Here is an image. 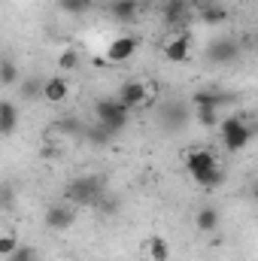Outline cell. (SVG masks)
Instances as JSON below:
<instances>
[{
    "label": "cell",
    "mask_w": 258,
    "mask_h": 261,
    "mask_svg": "<svg viewBox=\"0 0 258 261\" xmlns=\"http://www.w3.org/2000/svg\"><path fill=\"white\" fill-rule=\"evenodd\" d=\"M186 170L200 189H219L225 182V170L219 164V158L210 149H192L186 152Z\"/></svg>",
    "instance_id": "6da1fadb"
},
{
    "label": "cell",
    "mask_w": 258,
    "mask_h": 261,
    "mask_svg": "<svg viewBox=\"0 0 258 261\" xmlns=\"http://www.w3.org/2000/svg\"><path fill=\"white\" fill-rule=\"evenodd\" d=\"M219 134H222V146H225L228 152H243V149L252 143L255 128H252L246 119H240V116H228V119H222Z\"/></svg>",
    "instance_id": "7a4b0ae2"
},
{
    "label": "cell",
    "mask_w": 258,
    "mask_h": 261,
    "mask_svg": "<svg viewBox=\"0 0 258 261\" xmlns=\"http://www.w3.org/2000/svg\"><path fill=\"white\" fill-rule=\"evenodd\" d=\"M94 116H97V125L104 130H110L113 137L128 128V119H131V113L119 103V100H113V97H100V100L94 103Z\"/></svg>",
    "instance_id": "3957f363"
},
{
    "label": "cell",
    "mask_w": 258,
    "mask_h": 261,
    "mask_svg": "<svg viewBox=\"0 0 258 261\" xmlns=\"http://www.w3.org/2000/svg\"><path fill=\"white\" fill-rule=\"evenodd\" d=\"M67 197L73 203H82V206H100L104 200V179L100 176H79L70 182Z\"/></svg>",
    "instance_id": "277c9868"
},
{
    "label": "cell",
    "mask_w": 258,
    "mask_h": 261,
    "mask_svg": "<svg viewBox=\"0 0 258 261\" xmlns=\"http://www.w3.org/2000/svg\"><path fill=\"white\" fill-rule=\"evenodd\" d=\"M137 49H140V37H134V34L119 37V40H113V43L107 46L104 61H107V64H125V61H131V58L137 55Z\"/></svg>",
    "instance_id": "5b68a950"
},
{
    "label": "cell",
    "mask_w": 258,
    "mask_h": 261,
    "mask_svg": "<svg viewBox=\"0 0 258 261\" xmlns=\"http://www.w3.org/2000/svg\"><path fill=\"white\" fill-rule=\"evenodd\" d=\"M207 58H210L213 64H231V61L240 58V43H237L234 37L213 40V43L207 46Z\"/></svg>",
    "instance_id": "8992f818"
},
{
    "label": "cell",
    "mask_w": 258,
    "mask_h": 261,
    "mask_svg": "<svg viewBox=\"0 0 258 261\" xmlns=\"http://www.w3.org/2000/svg\"><path fill=\"white\" fill-rule=\"evenodd\" d=\"M125 110H137V107H146L149 103V94H146V82H140V79H128V82H122V88H119V97H116Z\"/></svg>",
    "instance_id": "52a82bcc"
},
{
    "label": "cell",
    "mask_w": 258,
    "mask_h": 261,
    "mask_svg": "<svg viewBox=\"0 0 258 261\" xmlns=\"http://www.w3.org/2000/svg\"><path fill=\"white\" fill-rule=\"evenodd\" d=\"M161 52H164V58H167L170 64H183V61H189V55H192V34H176V37L164 40Z\"/></svg>",
    "instance_id": "ba28073f"
},
{
    "label": "cell",
    "mask_w": 258,
    "mask_h": 261,
    "mask_svg": "<svg viewBox=\"0 0 258 261\" xmlns=\"http://www.w3.org/2000/svg\"><path fill=\"white\" fill-rule=\"evenodd\" d=\"M73 222H76V210L70 203H52L46 210V228L49 231H67V228H73Z\"/></svg>",
    "instance_id": "9c48e42d"
},
{
    "label": "cell",
    "mask_w": 258,
    "mask_h": 261,
    "mask_svg": "<svg viewBox=\"0 0 258 261\" xmlns=\"http://www.w3.org/2000/svg\"><path fill=\"white\" fill-rule=\"evenodd\" d=\"M67 94H70V82H67L64 76H49V79H43L40 97H43L46 103H64Z\"/></svg>",
    "instance_id": "30bf717a"
},
{
    "label": "cell",
    "mask_w": 258,
    "mask_h": 261,
    "mask_svg": "<svg viewBox=\"0 0 258 261\" xmlns=\"http://www.w3.org/2000/svg\"><path fill=\"white\" fill-rule=\"evenodd\" d=\"M18 122H21L18 107L12 100H0V137H12L18 130Z\"/></svg>",
    "instance_id": "8fae6325"
},
{
    "label": "cell",
    "mask_w": 258,
    "mask_h": 261,
    "mask_svg": "<svg viewBox=\"0 0 258 261\" xmlns=\"http://www.w3.org/2000/svg\"><path fill=\"white\" fill-rule=\"evenodd\" d=\"M231 97L228 94H222V91H194L192 94V107L194 110H219V107H225Z\"/></svg>",
    "instance_id": "7c38bea8"
},
{
    "label": "cell",
    "mask_w": 258,
    "mask_h": 261,
    "mask_svg": "<svg viewBox=\"0 0 258 261\" xmlns=\"http://www.w3.org/2000/svg\"><path fill=\"white\" fill-rule=\"evenodd\" d=\"M183 122H186V103H164L161 107V125L170 134L183 128Z\"/></svg>",
    "instance_id": "4fadbf2b"
},
{
    "label": "cell",
    "mask_w": 258,
    "mask_h": 261,
    "mask_svg": "<svg viewBox=\"0 0 258 261\" xmlns=\"http://www.w3.org/2000/svg\"><path fill=\"white\" fill-rule=\"evenodd\" d=\"M219 225H222V216H219L216 206H203V210H197V216H194V228H197L200 234H213V231H219Z\"/></svg>",
    "instance_id": "5bb4252c"
},
{
    "label": "cell",
    "mask_w": 258,
    "mask_h": 261,
    "mask_svg": "<svg viewBox=\"0 0 258 261\" xmlns=\"http://www.w3.org/2000/svg\"><path fill=\"white\" fill-rule=\"evenodd\" d=\"M197 12H200V21L210 24V28H219V24L228 21V6H222V3H210V0H207Z\"/></svg>",
    "instance_id": "9a60e30c"
},
{
    "label": "cell",
    "mask_w": 258,
    "mask_h": 261,
    "mask_svg": "<svg viewBox=\"0 0 258 261\" xmlns=\"http://www.w3.org/2000/svg\"><path fill=\"white\" fill-rule=\"evenodd\" d=\"M143 252L149 255V261H170V243L155 234V237H149L143 243Z\"/></svg>",
    "instance_id": "2e32d148"
},
{
    "label": "cell",
    "mask_w": 258,
    "mask_h": 261,
    "mask_svg": "<svg viewBox=\"0 0 258 261\" xmlns=\"http://www.w3.org/2000/svg\"><path fill=\"white\" fill-rule=\"evenodd\" d=\"M110 12H113V18H119V21H137V15H140V3L137 0H113L110 3Z\"/></svg>",
    "instance_id": "e0dca14e"
},
{
    "label": "cell",
    "mask_w": 258,
    "mask_h": 261,
    "mask_svg": "<svg viewBox=\"0 0 258 261\" xmlns=\"http://www.w3.org/2000/svg\"><path fill=\"white\" fill-rule=\"evenodd\" d=\"M186 12H189L186 0H167V3L161 6V15H164L167 24H183V21H186Z\"/></svg>",
    "instance_id": "ac0fdd59"
},
{
    "label": "cell",
    "mask_w": 258,
    "mask_h": 261,
    "mask_svg": "<svg viewBox=\"0 0 258 261\" xmlns=\"http://www.w3.org/2000/svg\"><path fill=\"white\" fill-rule=\"evenodd\" d=\"M18 79H21V73H18L15 61L0 58V85H3V88H9V85H18Z\"/></svg>",
    "instance_id": "d6986e66"
},
{
    "label": "cell",
    "mask_w": 258,
    "mask_h": 261,
    "mask_svg": "<svg viewBox=\"0 0 258 261\" xmlns=\"http://www.w3.org/2000/svg\"><path fill=\"white\" fill-rule=\"evenodd\" d=\"M58 3H61V9H64L67 15H82V12L91 9L94 0H58Z\"/></svg>",
    "instance_id": "ffe728a7"
},
{
    "label": "cell",
    "mask_w": 258,
    "mask_h": 261,
    "mask_svg": "<svg viewBox=\"0 0 258 261\" xmlns=\"http://www.w3.org/2000/svg\"><path fill=\"white\" fill-rule=\"evenodd\" d=\"M40 88H43L40 79H18V91H21V97H28V100L40 97Z\"/></svg>",
    "instance_id": "44dd1931"
},
{
    "label": "cell",
    "mask_w": 258,
    "mask_h": 261,
    "mask_svg": "<svg viewBox=\"0 0 258 261\" xmlns=\"http://www.w3.org/2000/svg\"><path fill=\"white\" fill-rule=\"evenodd\" d=\"M6 261H37V249H34V246H21V243H18V246L6 255Z\"/></svg>",
    "instance_id": "7402d4cb"
},
{
    "label": "cell",
    "mask_w": 258,
    "mask_h": 261,
    "mask_svg": "<svg viewBox=\"0 0 258 261\" xmlns=\"http://www.w3.org/2000/svg\"><path fill=\"white\" fill-rule=\"evenodd\" d=\"M58 67H61V70H76V67H79V52H76V49H64V52H61V55H58Z\"/></svg>",
    "instance_id": "603a6c76"
},
{
    "label": "cell",
    "mask_w": 258,
    "mask_h": 261,
    "mask_svg": "<svg viewBox=\"0 0 258 261\" xmlns=\"http://www.w3.org/2000/svg\"><path fill=\"white\" fill-rule=\"evenodd\" d=\"M85 137H88L91 143H110V140H113V134L104 130L100 125H97V128H85Z\"/></svg>",
    "instance_id": "cb8c5ba5"
},
{
    "label": "cell",
    "mask_w": 258,
    "mask_h": 261,
    "mask_svg": "<svg viewBox=\"0 0 258 261\" xmlns=\"http://www.w3.org/2000/svg\"><path fill=\"white\" fill-rule=\"evenodd\" d=\"M15 246H18V237H12V234H0V258H6Z\"/></svg>",
    "instance_id": "d4e9b609"
},
{
    "label": "cell",
    "mask_w": 258,
    "mask_h": 261,
    "mask_svg": "<svg viewBox=\"0 0 258 261\" xmlns=\"http://www.w3.org/2000/svg\"><path fill=\"white\" fill-rule=\"evenodd\" d=\"M15 203V189L12 186H0V210H9Z\"/></svg>",
    "instance_id": "484cf974"
},
{
    "label": "cell",
    "mask_w": 258,
    "mask_h": 261,
    "mask_svg": "<svg viewBox=\"0 0 258 261\" xmlns=\"http://www.w3.org/2000/svg\"><path fill=\"white\" fill-rule=\"evenodd\" d=\"M197 122L203 125V128H213L219 119H216V110H197Z\"/></svg>",
    "instance_id": "4316f807"
},
{
    "label": "cell",
    "mask_w": 258,
    "mask_h": 261,
    "mask_svg": "<svg viewBox=\"0 0 258 261\" xmlns=\"http://www.w3.org/2000/svg\"><path fill=\"white\" fill-rule=\"evenodd\" d=\"M58 128L64 134H79V122L76 119H64V122H58Z\"/></svg>",
    "instance_id": "83f0119b"
},
{
    "label": "cell",
    "mask_w": 258,
    "mask_h": 261,
    "mask_svg": "<svg viewBox=\"0 0 258 261\" xmlns=\"http://www.w3.org/2000/svg\"><path fill=\"white\" fill-rule=\"evenodd\" d=\"M203 3H207V0H186V6H194V9H200Z\"/></svg>",
    "instance_id": "f1b7e54d"
}]
</instances>
